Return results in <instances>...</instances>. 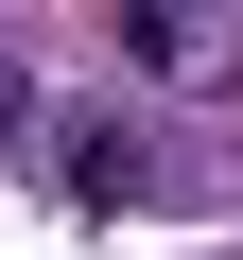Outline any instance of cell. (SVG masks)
Here are the masks:
<instances>
[{
	"label": "cell",
	"instance_id": "1",
	"mask_svg": "<svg viewBox=\"0 0 243 260\" xmlns=\"http://www.w3.org/2000/svg\"><path fill=\"white\" fill-rule=\"evenodd\" d=\"M122 70H157V87H243V35L191 18V0H122Z\"/></svg>",
	"mask_w": 243,
	"mask_h": 260
},
{
	"label": "cell",
	"instance_id": "2",
	"mask_svg": "<svg viewBox=\"0 0 243 260\" xmlns=\"http://www.w3.org/2000/svg\"><path fill=\"white\" fill-rule=\"evenodd\" d=\"M52 174H70V208H139L157 191V139L122 104H87V121H52Z\"/></svg>",
	"mask_w": 243,
	"mask_h": 260
},
{
	"label": "cell",
	"instance_id": "3",
	"mask_svg": "<svg viewBox=\"0 0 243 260\" xmlns=\"http://www.w3.org/2000/svg\"><path fill=\"white\" fill-rule=\"evenodd\" d=\"M0 139H35V70H18V52H0Z\"/></svg>",
	"mask_w": 243,
	"mask_h": 260
}]
</instances>
